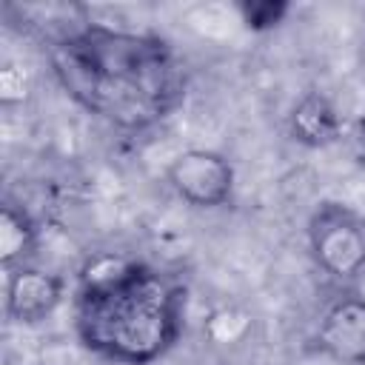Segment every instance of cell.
<instances>
[{"label":"cell","mask_w":365,"mask_h":365,"mask_svg":"<svg viewBox=\"0 0 365 365\" xmlns=\"http://www.w3.org/2000/svg\"><path fill=\"white\" fill-rule=\"evenodd\" d=\"M171 191L191 208H220L234 197V165L225 154L211 148H185L168 168Z\"/></svg>","instance_id":"277c9868"},{"label":"cell","mask_w":365,"mask_h":365,"mask_svg":"<svg viewBox=\"0 0 365 365\" xmlns=\"http://www.w3.org/2000/svg\"><path fill=\"white\" fill-rule=\"evenodd\" d=\"M317 348L342 365H365V297L348 294L328 305L317 328Z\"/></svg>","instance_id":"8992f818"},{"label":"cell","mask_w":365,"mask_h":365,"mask_svg":"<svg viewBox=\"0 0 365 365\" xmlns=\"http://www.w3.org/2000/svg\"><path fill=\"white\" fill-rule=\"evenodd\" d=\"M288 134L308 148H325L342 137V117L322 91L302 94L288 114Z\"/></svg>","instance_id":"52a82bcc"},{"label":"cell","mask_w":365,"mask_h":365,"mask_svg":"<svg viewBox=\"0 0 365 365\" xmlns=\"http://www.w3.org/2000/svg\"><path fill=\"white\" fill-rule=\"evenodd\" d=\"M308 254L336 282L365 274V214L342 202H319L308 217Z\"/></svg>","instance_id":"3957f363"},{"label":"cell","mask_w":365,"mask_h":365,"mask_svg":"<svg viewBox=\"0 0 365 365\" xmlns=\"http://www.w3.org/2000/svg\"><path fill=\"white\" fill-rule=\"evenodd\" d=\"M60 88L91 117L120 131L163 123L185 97V68L154 31L83 23L48 48Z\"/></svg>","instance_id":"6da1fadb"},{"label":"cell","mask_w":365,"mask_h":365,"mask_svg":"<svg viewBox=\"0 0 365 365\" xmlns=\"http://www.w3.org/2000/svg\"><path fill=\"white\" fill-rule=\"evenodd\" d=\"M37 248V228L31 222V217L6 202L3 214H0V262L3 271H14L20 265H29V257Z\"/></svg>","instance_id":"ba28073f"},{"label":"cell","mask_w":365,"mask_h":365,"mask_svg":"<svg viewBox=\"0 0 365 365\" xmlns=\"http://www.w3.org/2000/svg\"><path fill=\"white\" fill-rule=\"evenodd\" d=\"M185 288L137 259L100 257L80 274L74 331L83 348L114 365H151L182 331Z\"/></svg>","instance_id":"7a4b0ae2"},{"label":"cell","mask_w":365,"mask_h":365,"mask_svg":"<svg viewBox=\"0 0 365 365\" xmlns=\"http://www.w3.org/2000/svg\"><path fill=\"white\" fill-rule=\"evenodd\" d=\"M240 9V17L248 29L254 31H265V29H274L279 26V20L288 14V3H274V0H245L237 6Z\"/></svg>","instance_id":"9c48e42d"},{"label":"cell","mask_w":365,"mask_h":365,"mask_svg":"<svg viewBox=\"0 0 365 365\" xmlns=\"http://www.w3.org/2000/svg\"><path fill=\"white\" fill-rule=\"evenodd\" d=\"M66 282L34 265L6 271V317L17 325H34L48 319L63 302Z\"/></svg>","instance_id":"5b68a950"}]
</instances>
